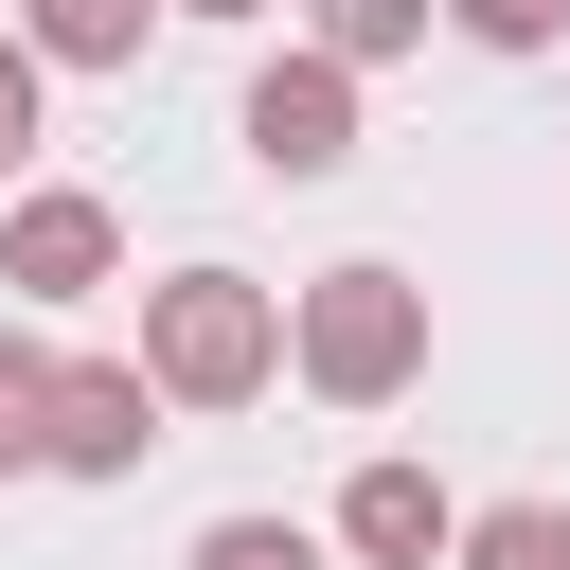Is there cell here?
I'll return each mask as SVG.
<instances>
[{
	"label": "cell",
	"instance_id": "6da1fadb",
	"mask_svg": "<svg viewBox=\"0 0 570 570\" xmlns=\"http://www.w3.org/2000/svg\"><path fill=\"white\" fill-rule=\"evenodd\" d=\"M267 374H285V285H249V267L142 285V392L160 410H249Z\"/></svg>",
	"mask_w": 570,
	"mask_h": 570
},
{
	"label": "cell",
	"instance_id": "7a4b0ae2",
	"mask_svg": "<svg viewBox=\"0 0 570 570\" xmlns=\"http://www.w3.org/2000/svg\"><path fill=\"white\" fill-rule=\"evenodd\" d=\"M285 374H303L321 410H392V392L428 374V285H410V267H321V285L285 303Z\"/></svg>",
	"mask_w": 570,
	"mask_h": 570
},
{
	"label": "cell",
	"instance_id": "3957f363",
	"mask_svg": "<svg viewBox=\"0 0 570 570\" xmlns=\"http://www.w3.org/2000/svg\"><path fill=\"white\" fill-rule=\"evenodd\" d=\"M142 445H160L142 356H53V428H36V463H53V481H142Z\"/></svg>",
	"mask_w": 570,
	"mask_h": 570
},
{
	"label": "cell",
	"instance_id": "277c9868",
	"mask_svg": "<svg viewBox=\"0 0 570 570\" xmlns=\"http://www.w3.org/2000/svg\"><path fill=\"white\" fill-rule=\"evenodd\" d=\"M249 160L267 178H338L356 160V71L338 53H267L249 71Z\"/></svg>",
	"mask_w": 570,
	"mask_h": 570
},
{
	"label": "cell",
	"instance_id": "5b68a950",
	"mask_svg": "<svg viewBox=\"0 0 570 570\" xmlns=\"http://www.w3.org/2000/svg\"><path fill=\"white\" fill-rule=\"evenodd\" d=\"M107 267H125V214H107V196H71V178H36V196L0 214V285H18V303H89Z\"/></svg>",
	"mask_w": 570,
	"mask_h": 570
},
{
	"label": "cell",
	"instance_id": "8992f818",
	"mask_svg": "<svg viewBox=\"0 0 570 570\" xmlns=\"http://www.w3.org/2000/svg\"><path fill=\"white\" fill-rule=\"evenodd\" d=\"M445 534H463V499H445L428 463H356V481H338V552H356V570H428Z\"/></svg>",
	"mask_w": 570,
	"mask_h": 570
},
{
	"label": "cell",
	"instance_id": "52a82bcc",
	"mask_svg": "<svg viewBox=\"0 0 570 570\" xmlns=\"http://www.w3.org/2000/svg\"><path fill=\"white\" fill-rule=\"evenodd\" d=\"M142 18H160V0H18V53H53V71H125Z\"/></svg>",
	"mask_w": 570,
	"mask_h": 570
},
{
	"label": "cell",
	"instance_id": "ba28073f",
	"mask_svg": "<svg viewBox=\"0 0 570 570\" xmlns=\"http://www.w3.org/2000/svg\"><path fill=\"white\" fill-rule=\"evenodd\" d=\"M303 18H321L303 53H338V71H392V53H428V18H445V0H303Z\"/></svg>",
	"mask_w": 570,
	"mask_h": 570
},
{
	"label": "cell",
	"instance_id": "9c48e42d",
	"mask_svg": "<svg viewBox=\"0 0 570 570\" xmlns=\"http://www.w3.org/2000/svg\"><path fill=\"white\" fill-rule=\"evenodd\" d=\"M445 552H463V570H570V499H499V517H463Z\"/></svg>",
	"mask_w": 570,
	"mask_h": 570
},
{
	"label": "cell",
	"instance_id": "30bf717a",
	"mask_svg": "<svg viewBox=\"0 0 570 570\" xmlns=\"http://www.w3.org/2000/svg\"><path fill=\"white\" fill-rule=\"evenodd\" d=\"M178 570H338V552H321L303 517H214V534H196Z\"/></svg>",
	"mask_w": 570,
	"mask_h": 570
},
{
	"label": "cell",
	"instance_id": "8fae6325",
	"mask_svg": "<svg viewBox=\"0 0 570 570\" xmlns=\"http://www.w3.org/2000/svg\"><path fill=\"white\" fill-rule=\"evenodd\" d=\"M36 428H53V356L0 321V481H36Z\"/></svg>",
	"mask_w": 570,
	"mask_h": 570
},
{
	"label": "cell",
	"instance_id": "7c38bea8",
	"mask_svg": "<svg viewBox=\"0 0 570 570\" xmlns=\"http://www.w3.org/2000/svg\"><path fill=\"white\" fill-rule=\"evenodd\" d=\"M445 18H463L481 53H552V36H570V0H445Z\"/></svg>",
	"mask_w": 570,
	"mask_h": 570
},
{
	"label": "cell",
	"instance_id": "4fadbf2b",
	"mask_svg": "<svg viewBox=\"0 0 570 570\" xmlns=\"http://www.w3.org/2000/svg\"><path fill=\"white\" fill-rule=\"evenodd\" d=\"M18 160H36V53L0 36V178H18Z\"/></svg>",
	"mask_w": 570,
	"mask_h": 570
},
{
	"label": "cell",
	"instance_id": "5bb4252c",
	"mask_svg": "<svg viewBox=\"0 0 570 570\" xmlns=\"http://www.w3.org/2000/svg\"><path fill=\"white\" fill-rule=\"evenodd\" d=\"M178 18H267V0H178Z\"/></svg>",
	"mask_w": 570,
	"mask_h": 570
}]
</instances>
